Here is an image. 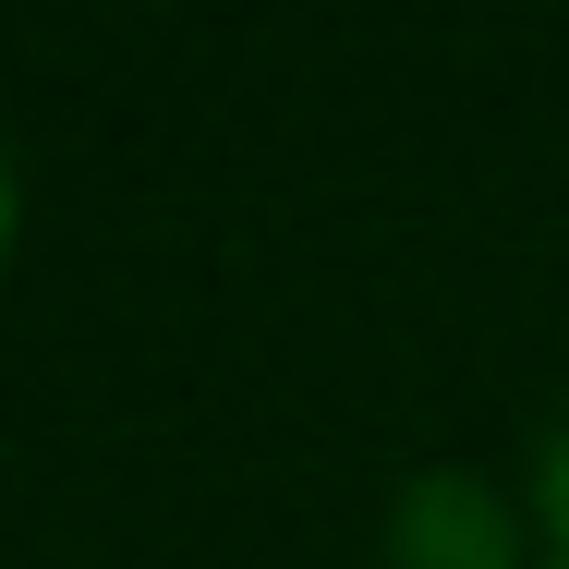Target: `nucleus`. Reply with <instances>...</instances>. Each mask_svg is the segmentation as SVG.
<instances>
[{"instance_id":"nucleus-1","label":"nucleus","mask_w":569,"mask_h":569,"mask_svg":"<svg viewBox=\"0 0 569 569\" xmlns=\"http://www.w3.org/2000/svg\"><path fill=\"white\" fill-rule=\"evenodd\" d=\"M400 569H509V521L472 472H437L400 497Z\"/></svg>"},{"instance_id":"nucleus-2","label":"nucleus","mask_w":569,"mask_h":569,"mask_svg":"<svg viewBox=\"0 0 569 569\" xmlns=\"http://www.w3.org/2000/svg\"><path fill=\"white\" fill-rule=\"evenodd\" d=\"M546 509H558V533H569V437H558V460H546Z\"/></svg>"},{"instance_id":"nucleus-3","label":"nucleus","mask_w":569,"mask_h":569,"mask_svg":"<svg viewBox=\"0 0 569 569\" xmlns=\"http://www.w3.org/2000/svg\"><path fill=\"white\" fill-rule=\"evenodd\" d=\"M0 242H12V170H0Z\"/></svg>"}]
</instances>
